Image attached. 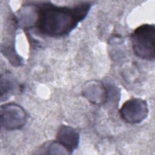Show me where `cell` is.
I'll return each mask as SVG.
<instances>
[{
	"label": "cell",
	"mask_w": 155,
	"mask_h": 155,
	"mask_svg": "<svg viewBox=\"0 0 155 155\" xmlns=\"http://www.w3.org/2000/svg\"><path fill=\"white\" fill-rule=\"evenodd\" d=\"M91 5L87 1L71 6L57 5L50 1L30 2L19 10V19L44 36L62 37L86 18Z\"/></svg>",
	"instance_id": "obj_1"
},
{
	"label": "cell",
	"mask_w": 155,
	"mask_h": 155,
	"mask_svg": "<svg viewBox=\"0 0 155 155\" xmlns=\"http://www.w3.org/2000/svg\"><path fill=\"white\" fill-rule=\"evenodd\" d=\"M134 53L138 58L153 61L155 59V26L145 24L137 27L131 34Z\"/></svg>",
	"instance_id": "obj_2"
},
{
	"label": "cell",
	"mask_w": 155,
	"mask_h": 155,
	"mask_svg": "<svg viewBox=\"0 0 155 155\" xmlns=\"http://www.w3.org/2000/svg\"><path fill=\"white\" fill-rule=\"evenodd\" d=\"M147 102L140 98H132L125 101L119 111L122 119L130 124H136L145 120L148 115Z\"/></svg>",
	"instance_id": "obj_3"
},
{
	"label": "cell",
	"mask_w": 155,
	"mask_h": 155,
	"mask_svg": "<svg viewBox=\"0 0 155 155\" xmlns=\"http://www.w3.org/2000/svg\"><path fill=\"white\" fill-rule=\"evenodd\" d=\"M1 120L2 127L8 130L19 129L27 121V114L22 107L14 103L1 106Z\"/></svg>",
	"instance_id": "obj_4"
},
{
	"label": "cell",
	"mask_w": 155,
	"mask_h": 155,
	"mask_svg": "<svg viewBox=\"0 0 155 155\" xmlns=\"http://www.w3.org/2000/svg\"><path fill=\"white\" fill-rule=\"evenodd\" d=\"M56 141L67 150L68 154H71L78 147L79 134L73 128L62 125L58 130Z\"/></svg>",
	"instance_id": "obj_5"
},
{
	"label": "cell",
	"mask_w": 155,
	"mask_h": 155,
	"mask_svg": "<svg viewBox=\"0 0 155 155\" xmlns=\"http://www.w3.org/2000/svg\"><path fill=\"white\" fill-rule=\"evenodd\" d=\"M82 94L93 104L104 102L108 97L107 90L102 84L98 82H91L87 84L82 90Z\"/></svg>",
	"instance_id": "obj_6"
},
{
	"label": "cell",
	"mask_w": 155,
	"mask_h": 155,
	"mask_svg": "<svg viewBox=\"0 0 155 155\" xmlns=\"http://www.w3.org/2000/svg\"><path fill=\"white\" fill-rule=\"evenodd\" d=\"M16 82L9 74H5L4 78L1 77V96L4 94L5 96L9 93L15 90Z\"/></svg>",
	"instance_id": "obj_7"
}]
</instances>
